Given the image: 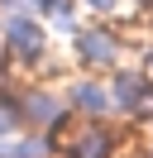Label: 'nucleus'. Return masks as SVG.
<instances>
[{"label": "nucleus", "mask_w": 153, "mask_h": 158, "mask_svg": "<svg viewBox=\"0 0 153 158\" xmlns=\"http://www.w3.org/2000/svg\"><path fill=\"white\" fill-rule=\"evenodd\" d=\"M19 129H24V120H19V101H14V91L0 86V139H14Z\"/></svg>", "instance_id": "nucleus-8"}, {"label": "nucleus", "mask_w": 153, "mask_h": 158, "mask_svg": "<svg viewBox=\"0 0 153 158\" xmlns=\"http://www.w3.org/2000/svg\"><path fill=\"white\" fill-rule=\"evenodd\" d=\"M72 48H76V62L81 67H91V72H101V67H115L120 62V34L115 29H101V24H91V29H76L72 34Z\"/></svg>", "instance_id": "nucleus-3"}, {"label": "nucleus", "mask_w": 153, "mask_h": 158, "mask_svg": "<svg viewBox=\"0 0 153 158\" xmlns=\"http://www.w3.org/2000/svg\"><path fill=\"white\" fill-rule=\"evenodd\" d=\"M0 158H10V144H5V139H0Z\"/></svg>", "instance_id": "nucleus-11"}, {"label": "nucleus", "mask_w": 153, "mask_h": 158, "mask_svg": "<svg viewBox=\"0 0 153 158\" xmlns=\"http://www.w3.org/2000/svg\"><path fill=\"white\" fill-rule=\"evenodd\" d=\"M139 5H153V0H139Z\"/></svg>", "instance_id": "nucleus-12"}, {"label": "nucleus", "mask_w": 153, "mask_h": 158, "mask_svg": "<svg viewBox=\"0 0 153 158\" xmlns=\"http://www.w3.org/2000/svg\"><path fill=\"white\" fill-rule=\"evenodd\" d=\"M81 5H86V10H101V15H105V10H115L120 0H81Z\"/></svg>", "instance_id": "nucleus-10"}, {"label": "nucleus", "mask_w": 153, "mask_h": 158, "mask_svg": "<svg viewBox=\"0 0 153 158\" xmlns=\"http://www.w3.org/2000/svg\"><path fill=\"white\" fill-rule=\"evenodd\" d=\"M67 158H110V134L105 129H81V134L72 139V148H67Z\"/></svg>", "instance_id": "nucleus-6"}, {"label": "nucleus", "mask_w": 153, "mask_h": 158, "mask_svg": "<svg viewBox=\"0 0 153 158\" xmlns=\"http://www.w3.org/2000/svg\"><path fill=\"white\" fill-rule=\"evenodd\" d=\"M14 101H19L24 129H38V134H57V129L72 120L67 96H57V91H48V86H24V91H14Z\"/></svg>", "instance_id": "nucleus-2"}, {"label": "nucleus", "mask_w": 153, "mask_h": 158, "mask_svg": "<svg viewBox=\"0 0 153 158\" xmlns=\"http://www.w3.org/2000/svg\"><path fill=\"white\" fill-rule=\"evenodd\" d=\"M62 10H72V0H29V15H38V19H53Z\"/></svg>", "instance_id": "nucleus-9"}, {"label": "nucleus", "mask_w": 153, "mask_h": 158, "mask_svg": "<svg viewBox=\"0 0 153 158\" xmlns=\"http://www.w3.org/2000/svg\"><path fill=\"white\" fill-rule=\"evenodd\" d=\"M5 144H10V158H53V134H38V129L14 134Z\"/></svg>", "instance_id": "nucleus-7"}, {"label": "nucleus", "mask_w": 153, "mask_h": 158, "mask_svg": "<svg viewBox=\"0 0 153 158\" xmlns=\"http://www.w3.org/2000/svg\"><path fill=\"white\" fill-rule=\"evenodd\" d=\"M0 53L19 67H34L48 53V24L38 15H0Z\"/></svg>", "instance_id": "nucleus-1"}, {"label": "nucleus", "mask_w": 153, "mask_h": 158, "mask_svg": "<svg viewBox=\"0 0 153 158\" xmlns=\"http://www.w3.org/2000/svg\"><path fill=\"white\" fill-rule=\"evenodd\" d=\"M105 86H110V106L124 110V115H139L143 101H148V81H143V72H115Z\"/></svg>", "instance_id": "nucleus-4"}, {"label": "nucleus", "mask_w": 153, "mask_h": 158, "mask_svg": "<svg viewBox=\"0 0 153 158\" xmlns=\"http://www.w3.org/2000/svg\"><path fill=\"white\" fill-rule=\"evenodd\" d=\"M67 106H72V115H86V120H101V115L115 110L105 81H76V86L67 91Z\"/></svg>", "instance_id": "nucleus-5"}]
</instances>
